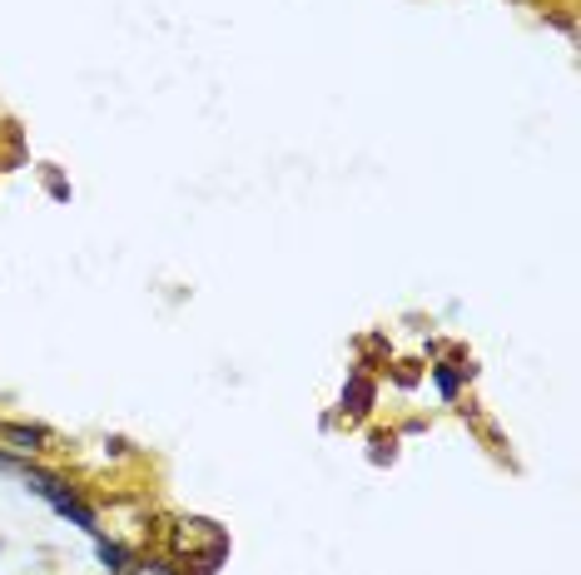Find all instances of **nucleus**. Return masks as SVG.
<instances>
[{"instance_id":"nucleus-1","label":"nucleus","mask_w":581,"mask_h":575,"mask_svg":"<svg viewBox=\"0 0 581 575\" xmlns=\"http://www.w3.org/2000/svg\"><path fill=\"white\" fill-rule=\"evenodd\" d=\"M16 476H20V482H26V492H36L40 502H50V506H56L60 496H70V492H76V486H70L66 476H60V472H50V466H40L36 456H20Z\"/></svg>"},{"instance_id":"nucleus-2","label":"nucleus","mask_w":581,"mask_h":575,"mask_svg":"<svg viewBox=\"0 0 581 575\" xmlns=\"http://www.w3.org/2000/svg\"><path fill=\"white\" fill-rule=\"evenodd\" d=\"M0 442L20 456H46L56 446V432L40 427V422H0Z\"/></svg>"},{"instance_id":"nucleus-3","label":"nucleus","mask_w":581,"mask_h":575,"mask_svg":"<svg viewBox=\"0 0 581 575\" xmlns=\"http://www.w3.org/2000/svg\"><path fill=\"white\" fill-rule=\"evenodd\" d=\"M94 556H100L104 575H130L134 566H140V561H134V551H130V546H120V541H110L104 531L94 536Z\"/></svg>"},{"instance_id":"nucleus-4","label":"nucleus","mask_w":581,"mask_h":575,"mask_svg":"<svg viewBox=\"0 0 581 575\" xmlns=\"http://www.w3.org/2000/svg\"><path fill=\"white\" fill-rule=\"evenodd\" d=\"M432 382H438V392H442V402H458V392L468 387V377H472V367H462V362H432Z\"/></svg>"},{"instance_id":"nucleus-5","label":"nucleus","mask_w":581,"mask_h":575,"mask_svg":"<svg viewBox=\"0 0 581 575\" xmlns=\"http://www.w3.org/2000/svg\"><path fill=\"white\" fill-rule=\"evenodd\" d=\"M50 511H56V516H66V521H76V526L84 531V536H100V516H94V506H84L76 492H70V496H60V502L50 506Z\"/></svg>"},{"instance_id":"nucleus-6","label":"nucleus","mask_w":581,"mask_h":575,"mask_svg":"<svg viewBox=\"0 0 581 575\" xmlns=\"http://www.w3.org/2000/svg\"><path fill=\"white\" fill-rule=\"evenodd\" d=\"M373 407V382L368 377H353L343 387V412H353V417H363V412Z\"/></svg>"},{"instance_id":"nucleus-7","label":"nucleus","mask_w":581,"mask_h":575,"mask_svg":"<svg viewBox=\"0 0 581 575\" xmlns=\"http://www.w3.org/2000/svg\"><path fill=\"white\" fill-rule=\"evenodd\" d=\"M130 575H174V571H169V561H144V566H134Z\"/></svg>"}]
</instances>
